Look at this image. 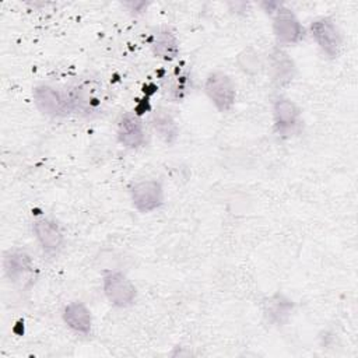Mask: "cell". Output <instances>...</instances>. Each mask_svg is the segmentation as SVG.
Segmentation results:
<instances>
[{"label": "cell", "mask_w": 358, "mask_h": 358, "mask_svg": "<svg viewBox=\"0 0 358 358\" xmlns=\"http://www.w3.org/2000/svg\"><path fill=\"white\" fill-rule=\"evenodd\" d=\"M102 288L109 303L116 308L130 306L137 295L134 284L122 271H106L102 278Z\"/></svg>", "instance_id": "cell-1"}, {"label": "cell", "mask_w": 358, "mask_h": 358, "mask_svg": "<svg viewBox=\"0 0 358 358\" xmlns=\"http://www.w3.org/2000/svg\"><path fill=\"white\" fill-rule=\"evenodd\" d=\"M204 90L208 99L220 112H228L234 106L236 91L228 74L222 71L210 73L207 76Z\"/></svg>", "instance_id": "cell-2"}, {"label": "cell", "mask_w": 358, "mask_h": 358, "mask_svg": "<svg viewBox=\"0 0 358 358\" xmlns=\"http://www.w3.org/2000/svg\"><path fill=\"white\" fill-rule=\"evenodd\" d=\"M310 35L320 50L329 57H337L343 45V36L333 20L327 17L317 18L310 24Z\"/></svg>", "instance_id": "cell-3"}, {"label": "cell", "mask_w": 358, "mask_h": 358, "mask_svg": "<svg viewBox=\"0 0 358 358\" xmlns=\"http://www.w3.org/2000/svg\"><path fill=\"white\" fill-rule=\"evenodd\" d=\"M273 31L277 41L282 45H294L305 35V29L296 15L281 4L275 8L273 15Z\"/></svg>", "instance_id": "cell-4"}, {"label": "cell", "mask_w": 358, "mask_h": 358, "mask_svg": "<svg viewBox=\"0 0 358 358\" xmlns=\"http://www.w3.org/2000/svg\"><path fill=\"white\" fill-rule=\"evenodd\" d=\"M34 102L41 113L50 117H63L70 112L69 98L63 95L59 90L41 84L34 88Z\"/></svg>", "instance_id": "cell-5"}, {"label": "cell", "mask_w": 358, "mask_h": 358, "mask_svg": "<svg viewBox=\"0 0 358 358\" xmlns=\"http://www.w3.org/2000/svg\"><path fill=\"white\" fill-rule=\"evenodd\" d=\"M133 206L140 213H150L159 208L164 203V189L158 180L145 179L133 185L130 190Z\"/></svg>", "instance_id": "cell-6"}, {"label": "cell", "mask_w": 358, "mask_h": 358, "mask_svg": "<svg viewBox=\"0 0 358 358\" xmlns=\"http://www.w3.org/2000/svg\"><path fill=\"white\" fill-rule=\"evenodd\" d=\"M32 231L46 255L55 256L62 250L64 245V236L56 221L50 218H38L32 224Z\"/></svg>", "instance_id": "cell-7"}, {"label": "cell", "mask_w": 358, "mask_h": 358, "mask_svg": "<svg viewBox=\"0 0 358 358\" xmlns=\"http://www.w3.org/2000/svg\"><path fill=\"white\" fill-rule=\"evenodd\" d=\"M273 117L277 133L289 136L299 126L301 110L294 101L280 95L273 102Z\"/></svg>", "instance_id": "cell-8"}, {"label": "cell", "mask_w": 358, "mask_h": 358, "mask_svg": "<svg viewBox=\"0 0 358 358\" xmlns=\"http://www.w3.org/2000/svg\"><path fill=\"white\" fill-rule=\"evenodd\" d=\"M4 274L11 282H22L34 270L31 256L22 249H10L3 257Z\"/></svg>", "instance_id": "cell-9"}, {"label": "cell", "mask_w": 358, "mask_h": 358, "mask_svg": "<svg viewBox=\"0 0 358 358\" xmlns=\"http://www.w3.org/2000/svg\"><path fill=\"white\" fill-rule=\"evenodd\" d=\"M268 74L271 81L278 87L288 85L294 80L295 64L284 49L274 48L268 53Z\"/></svg>", "instance_id": "cell-10"}, {"label": "cell", "mask_w": 358, "mask_h": 358, "mask_svg": "<svg viewBox=\"0 0 358 358\" xmlns=\"http://www.w3.org/2000/svg\"><path fill=\"white\" fill-rule=\"evenodd\" d=\"M117 140L126 148H138L145 143V131L140 117L134 113H124L117 123Z\"/></svg>", "instance_id": "cell-11"}, {"label": "cell", "mask_w": 358, "mask_h": 358, "mask_svg": "<svg viewBox=\"0 0 358 358\" xmlns=\"http://www.w3.org/2000/svg\"><path fill=\"white\" fill-rule=\"evenodd\" d=\"M63 320L69 329L78 334H90L92 327V316L83 302H70L63 309Z\"/></svg>", "instance_id": "cell-12"}, {"label": "cell", "mask_w": 358, "mask_h": 358, "mask_svg": "<svg viewBox=\"0 0 358 358\" xmlns=\"http://www.w3.org/2000/svg\"><path fill=\"white\" fill-rule=\"evenodd\" d=\"M151 50L155 57L171 62L179 55V42L171 29L161 28L152 35Z\"/></svg>", "instance_id": "cell-13"}, {"label": "cell", "mask_w": 358, "mask_h": 358, "mask_svg": "<svg viewBox=\"0 0 358 358\" xmlns=\"http://www.w3.org/2000/svg\"><path fill=\"white\" fill-rule=\"evenodd\" d=\"M151 124L154 131L165 143H173L179 134V127L173 116L165 109H155L151 116Z\"/></svg>", "instance_id": "cell-14"}, {"label": "cell", "mask_w": 358, "mask_h": 358, "mask_svg": "<svg viewBox=\"0 0 358 358\" xmlns=\"http://www.w3.org/2000/svg\"><path fill=\"white\" fill-rule=\"evenodd\" d=\"M291 309H292V303L288 299H285L281 295H275V296L270 298L268 302H266L264 312L271 320L281 323L282 317H287L289 315Z\"/></svg>", "instance_id": "cell-15"}, {"label": "cell", "mask_w": 358, "mask_h": 358, "mask_svg": "<svg viewBox=\"0 0 358 358\" xmlns=\"http://www.w3.org/2000/svg\"><path fill=\"white\" fill-rule=\"evenodd\" d=\"M238 64L246 73H256L263 66L259 52L252 48H248L238 55Z\"/></svg>", "instance_id": "cell-16"}]
</instances>
